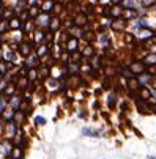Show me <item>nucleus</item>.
<instances>
[{"label": "nucleus", "mask_w": 156, "mask_h": 159, "mask_svg": "<svg viewBox=\"0 0 156 159\" xmlns=\"http://www.w3.org/2000/svg\"><path fill=\"white\" fill-rule=\"evenodd\" d=\"M50 19H52L50 13H40V14L33 19V22H35L36 27H40V29H49Z\"/></svg>", "instance_id": "f257e3e1"}, {"label": "nucleus", "mask_w": 156, "mask_h": 159, "mask_svg": "<svg viewBox=\"0 0 156 159\" xmlns=\"http://www.w3.org/2000/svg\"><path fill=\"white\" fill-rule=\"evenodd\" d=\"M128 68L131 70V73H133L134 76H139V74H142V73L147 71V65L142 62V60H133L131 63H129Z\"/></svg>", "instance_id": "f03ea898"}, {"label": "nucleus", "mask_w": 156, "mask_h": 159, "mask_svg": "<svg viewBox=\"0 0 156 159\" xmlns=\"http://www.w3.org/2000/svg\"><path fill=\"white\" fill-rule=\"evenodd\" d=\"M128 25H129V22L126 21V19H123V18H118V19H112V24H110V30L112 32H125L126 29H128Z\"/></svg>", "instance_id": "7ed1b4c3"}, {"label": "nucleus", "mask_w": 156, "mask_h": 159, "mask_svg": "<svg viewBox=\"0 0 156 159\" xmlns=\"http://www.w3.org/2000/svg\"><path fill=\"white\" fill-rule=\"evenodd\" d=\"M65 49H66L68 54H71V52H76L79 50V38L76 36H70L66 39V43H65Z\"/></svg>", "instance_id": "20e7f679"}, {"label": "nucleus", "mask_w": 156, "mask_h": 159, "mask_svg": "<svg viewBox=\"0 0 156 159\" xmlns=\"http://www.w3.org/2000/svg\"><path fill=\"white\" fill-rule=\"evenodd\" d=\"M153 77H154V76H151V74L147 73V71L142 73V74H139V76H136V79H137V82H139L140 87H150Z\"/></svg>", "instance_id": "39448f33"}, {"label": "nucleus", "mask_w": 156, "mask_h": 159, "mask_svg": "<svg viewBox=\"0 0 156 159\" xmlns=\"http://www.w3.org/2000/svg\"><path fill=\"white\" fill-rule=\"evenodd\" d=\"M123 6L122 5H112V6H109V13H107V16L109 18H112V19H118V18H122L123 16Z\"/></svg>", "instance_id": "423d86ee"}, {"label": "nucleus", "mask_w": 156, "mask_h": 159, "mask_svg": "<svg viewBox=\"0 0 156 159\" xmlns=\"http://www.w3.org/2000/svg\"><path fill=\"white\" fill-rule=\"evenodd\" d=\"M5 134H6L8 139H13V137H14V136L18 134V123H14V121L5 123Z\"/></svg>", "instance_id": "0eeeda50"}, {"label": "nucleus", "mask_w": 156, "mask_h": 159, "mask_svg": "<svg viewBox=\"0 0 156 159\" xmlns=\"http://www.w3.org/2000/svg\"><path fill=\"white\" fill-rule=\"evenodd\" d=\"M18 57H19V54H18L16 50H13V49H8V50H5V54H2V58L6 63H16Z\"/></svg>", "instance_id": "6e6552de"}, {"label": "nucleus", "mask_w": 156, "mask_h": 159, "mask_svg": "<svg viewBox=\"0 0 156 159\" xmlns=\"http://www.w3.org/2000/svg\"><path fill=\"white\" fill-rule=\"evenodd\" d=\"M38 62H40V57H38L36 54H30L25 57V62H24V66H27V68H36Z\"/></svg>", "instance_id": "1a4fd4ad"}, {"label": "nucleus", "mask_w": 156, "mask_h": 159, "mask_svg": "<svg viewBox=\"0 0 156 159\" xmlns=\"http://www.w3.org/2000/svg\"><path fill=\"white\" fill-rule=\"evenodd\" d=\"M52 44H46V43H41V44H38L36 46V52L35 54L40 57V58H44L47 54H49V49H50Z\"/></svg>", "instance_id": "9d476101"}, {"label": "nucleus", "mask_w": 156, "mask_h": 159, "mask_svg": "<svg viewBox=\"0 0 156 159\" xmlns=\"http://www.w3.org/2000/svg\"><path fill=\"white\" fill-rule=\"evenodd\" d=\"M79 50H81V54H82V58H90V57L95 55V49H93V46L90 44V43L85 44L84 47H81Z\"/></svg>", "instance_id": "9b49d317"}, {"label": "nucleus", "mask_w": 156, "mask_h": 159, "mask_svg": "<svg viewBox=\"0 0 156 159\" xmlns=\"http://www.w3.org/2000/svg\"><path fill=\"white\" fill-rule=\"evenodd\" d=\"M54 5H55L54 0H43L40 5V10H41V13H52L54 11Z\"/></svg>", "instance_id": "f8f14e48"}, {"label": "nucleus", "mask_w": 156, "mask_h": 159, "mask_svg": "<svg viewBox=\"0 0 156 159\" xmlns=\"http://www.w3.org/2000/svg\"><path fill=\"white\" fill-rule=\"evenodd\" d=\"M21 102H22V96H19V95H13L11 98H10V102H8V105L11 109H14V110H19V107H21Z\"/></svg>", "instance_id": "ddd939ff"}, {"label": "nucleus", "mask_w": 156, "mask_h": 159, "mask_svg": "<svg viewBox=\"0 0 156 159\" xmlns=\"http://www.w3.org/2000/svg\"><path fill=\"white\" fill-rule=\"evenodd\" d=\"M14 109H11L10 105H6L3 113H2V118H3V123H8V121H13V117H14Z\"/></svg>", "instance_id": "4468645a"}, {"label": "nucleus", "mask_w": 156, "mask_h": 159, "mask_svg": "<svg viewBox=\"0 0 156 159\" xmlns=\"http://www.w3.org/2000/svg\"><path fill=\"white\" fill-rule=\"evenodd\" d=\"M18 49H19V54L24 55V57H27V55L32 54V46L29 43H19Z\"/></svg>", "instance_id": "2eb2a0df"}, {"label": "nucleus", "mask_w": 156, "mask_h": 159, "mask_svg": "<svg viewBox=\"0 0 156 159\" xmlns=\"http://www.w3.org/2000/svg\"><path fill=\"white\" fill-rule=\"evenodd\" d=\"M147 66H156V52H148V54L142 58Z\"/></svg>", "instance_id": "dca6fc26"}, {"label": "nucleus", "mask_w": 156, "mask_h": 159, "mask_svg": "<svg viewBox=\"0 0 156 159\" xmlns=\"http://www.w3.org/2000/svg\"><path fill=\"white\" fill-rule=\"evenodd\" d=\"M82 134L87 137H101V131L93 128H82Z\"/></svg>", "instance_id": "f3484780"}, {"label": "nucleus", "mask_w": 156, "mask_h": 159, "mask_svg": "<svg viewBox=\"0 0 156 159\" xmlns=\"http://www.w3.org/2000/svg\"><path fill=\"white\" fill-rule=\"evenodd\" d=\"M137 93H139L140 99H144V101H148V99L151 98V90H150L148 87H140V88L137 90Z\"/></svg>", "instance_id": "a211bd4d"}, {"label": "nucleus", "mask_w": 156, "mask_h": 159, "mask_svg": "<svg viewBox=\"0 0 156 159\" xmlns=\"http://www.w3.org/2000/svg\"><path fill=\"white\" fill-rule=\"evenodd\" d=\"M60 24H62V21H60L57 16L52 18V19H50V24H49V32H50V33L57 32V30L60 29Z\"/></svg>", "instance_id": "6ab92c4d"}, {"label": "nucleus", "mask_w": 156, "mask_h": 159, "mask_svg": "<svg viewBox=\"0 0 156 159\" xmlns=\"http://www.w3.org/2000/svg\"><path fill=\"white\" fill-rule=\"evenodd\" d=\"M10 29L11 30H21L22 29V21L19 18H11L10 19Z\"/></svg>", "instance_id": "aec40b11"}, {"label": "nucleus", "mask_w": 156, "mask_h": 159, "mask_svg": "<svg viewBox=\"0 0 156 159\" xmlns=\"http://www.w3.org/2000/svg\"><path fill=\"white\" fill-rule=\"evenodd\" d=\"M10 157L11 159H22V147H18V145H14L10 153Z\"/></svg>", "instance_id": "412c9836"}, {"label": "nucleus", "mask_w": 156, "mask_h": 159, "mask_svg": "<svg viewBox=\"0 0 156 159\" xmlns=\"http://www.w3.org/2000/svg\"><path fill=\"white\" fill-rule=\"evenodd\" d=\"M109 41H110V39H109V35H107V33H99V35H98V43H99L101 47H107V46H109Z\"/></svg>", "instance_id": "4be33fe9"}, {"label": "nucleus", "mask_w": 156, "mask_h": 159, "mask_svg": "<svg viewBox=\"0 0 156 159\" xmlns=\"http://www.w3.org/2000/svg\"><path fill=\"white\" fill-rule=\"evenodd\" d=\"M24 120H25V113H24L22 110H16V112H14V117H13V121L18 123V125H21V123H24Z\"/></svg>", "instance_id": "5701e85b"}, {"label": "nucleus", "mask_w": 156, "mask_h": 159, "mask_svg": "<svg viewBox=\"0 0 156 159\" xmlns=\"http://www.w3.org/2000/svg\"><path fill=\"white\" fill-rule=\"evenodd\" d=\"M14 91H16V85L8 84V85H6V88L3 90V96H6V98H11L13 95H16Z\"/></svg>", "instance_id": "b1692460"}, {"label": "nucleus", "mask_w": 156, "mask_h": 159, "mask_svg": "<svg viewBox=\"0 0 156 159\" xmlns=\"http://www.w3.org/2000/svg\"><path fill=\"white\" fill-rule=\"evenodd\" d=\"M117 99H118V96L117 95H114V93H110V95H107V105H109V109H115V105H117Z\"/></svg>", "instance_id": "393cba45"}, {"label": "nucleus", "mask_w": 156, "mask_h": 159, "mask_svg": "<svg viewBox=\"0 0 156 159\" xmlns=\"http://www.w3.org/2000/svg\"><path fill=\"white\" fill-rule=\"evenodd\" d=\"M33 33H35V36H33L35 44H41V43H44V32H41V30H35Z\"/></svg>", "instance_id": "a878e982"}, {"label": "nucleus", "mask_w": 156, "mask_h": 159, "mask_svg": "<svg viewBox=\"0 0 156 159\" xmlns=\"http://www.w3.org/2000/svg\"><path fill=\"white\" fill-rule=\"evenodd\" d=\"M27 79L30 81V84L35 82L36 79H38V70H36V68H30V70L27 71Z\"/></svg>", "instance_id": "bb28decb"}, {"label": "nucleus", "mask_w": 156, "mask_h": 159, "mask_svg": "<svg viewBox=\"0 0 156 159\" xmlns=\"http://www.w3.org/2000/svg\"><path fill=\"white\" fill-rule=\"evenodd\" d=\"M29 84H30V81L27 79V76H21L19 77V81H18V88H27L29 87Z\"/></svg>", "instance_id": "cd10ccee"}, {"label": "nucleus", "mask_w": 156, "mask_h": 159, "mask_svg": "<svg viewBox=\"0 0 156 159\" xmlns=\"http://www.w3.org/2000/svg\"><path fill=\"white\" fill-rule=\"evenodd\" d=\"M123 6V10H131V8H136V0H123V2L120 3Z\"/></svg>", "instance_id": "c85d7f7f"}, {"label": "nucleus", "mask_w": 156, "mask_h": 159, "mask_svg": "<svg viewBox=\"0 0 156 159\" xmlns=\"http://www.w3.org/2000/svg\"><path fill=\"white\" fill-rule=\"evenodd\" d=\"M87 22V18L84 14H77L76 16V21H74V25H79V27H84Z\"/></svg>", "instance_id": "c756f323"}, {"label": "nucleus", "mask_w": 156, "mask_h": 159, "mask_svg": "<svg viewBox=\"0 0 156 159\" xmlns=\"http://www.w3.org/2000/svg\"><path fill=\"white\" fill-rule=\"evenodd\" d=\"M33 121H35V125L36 126H44L46 123H47V120L43 117V115H36L35 118H33Z\"/></svg>", "instance_id": "7c9ffc66"}, {"label": "nucleus", "mask_w": 156, "mask_h": 159, "mask_svg": "<svg viewBox=\"0 0 156 159\" xmlns=\"http://www.w3.org/2000/svg\"><path fill=\"white\" fill-rule=\"evenodd\" d=\"M8 29H10V21L2 19V21H0V35H3Z\"/></svg>", "instance_id": "2f4dec72"}, {"label": "nucleus", "mask_w": 156, "mask_h": 159, "mask_svg": "<svg viewBox=\"0 0 156 159\" xmlns=\"http://www.w3.org/2000/svg\"><path fill=\"white\" fill-rule=\"evenodd\" d=\"M90 66H92L93 70H98L99 68V57H96V55L90 57Z\"/></svg>", "instance_id": "473e14b6"}, {"label": "nucleus", "mask_w": 156, "mask_h": 159, "mask_svg": "<svg viewBox=\"0 0 156 159\" xmlns=\"http://www.w3.org/2000/svg\"><path fill=\"white\" fill-rule=\"evenodd\" d=\"M120 73H122V74H123V76L128 79V81H129V79H133V77H134V74L131 73V70H129L128 66H126V68H122V71H120Z\"/></svg>", "instance_id": "72a5a7b5"}, {"label": "nucleus", "mask_w": 156, "mask_h": 159, "mask_svg": "<svg viewBox=\"0 0 156 159\" xmlns=\"http://www.w3.org/2000/svg\"><path fill=\"white\" fill-rule=\"evenodd\" d=\"M150 87H151V90H156V76L153 77V81H151V84H150Z\"/></svg>", "instance_id": "f704fd0d"}, {"label": "nucleus", "mask_w": 156, "mask_h": 159, "mask_svg": "<svg viewBox=\"0 0 156 159\" xmlns=\"http://www.w3.org/2000/svg\"><path fill=\"white\" fill-rule=\"evenodd\" d=\"M122 2H123V0H110V3H112V5H120Z\"/></svg>", "instance_id": "c9c22d12"}, {"label": "nucleus", "mask_w": 156, "mask_h": 159, "mask_svg": "<svg viewBox=\"0 0 156 159\" xmlns=\"http://www.w3.org/2000/svg\"><path fill=\"white\" fill-rule=\"evenodd\" d=\"M0 47H2V39H0Z\"/></svg>", "instance_id": "e433bc0d"}]
</instances>
